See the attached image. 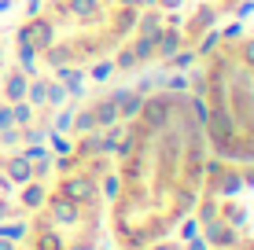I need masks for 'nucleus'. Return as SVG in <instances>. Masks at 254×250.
I'll use <instances>...</instances> for the list:
<instances>
[{"label":"nucleus","mask_w":254,"mask_h":250,"mask_svg":"<svg viewBox=\"0 0 254 250\" xmlns=\"http://www.w3.org/2000/svg\"><path fill=\"white\" fill-rule=\"evenodd\" d=\"M100 154H77L30 228V250H96L100 239Z\"/></svg>","instance_id":"nucleus-3"},{"label":"nucleus","mask_w":254,"mask_h":250,"mask_svg":"<svg viewBox=\"0 0 254 250\" xmlns=\"http://www.w3.org/2000/svg\"><path fill=\"white\" fill-rule=\"evenodd\" d=\"M210 173V144L195 96L185 89L147 92L129 118L118 151L111 228L126 250L173 232L195 206Z\"/></svg>","instance_id":"nucleus-1"},{"label":"nucleus","mask_w":254,"mask_h":250,"mask_svg":"<svg viewBox=\"0 0 254 250\" xmlns=\"http://www.w3.org/2000/svg\"><path fill=\"white\" fill-rule=\"evenodd\" d=\"M37 4V0H0V11H7V7H30Z\"/></svg>","instance_id":"nucleus-4"},{"label":"nucleus","mask_w":254,"mask_h":250,"mask_svg":"<svg viewBox=\"0 0 254 250\" xmlns=\"http://www.w3.org/2000/svg\"><path fill=\"white\" fill-rule=\"evenodd\" d=\"M151 0H37L15 26L11 48L37 70H89L133 41Z\"/></svg>","instance_id":"nucleus-2"},{"label":"nucleus","mask_w":254,"mask_h":250,"mask_svg":"<svg viewBox=\"0 0 254 250\" xmlns=\"http://www.w3.org/2000/svg\"><path fill=\"white\" fill-rule=\"evenodd\" d=\"M0 70H4V37H0Z\"/></svg>","instance_id":"nucleus-5"}]
</instances>
